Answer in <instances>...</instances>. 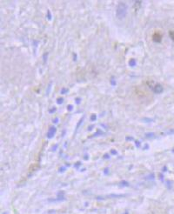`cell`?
Returning a JSON list of instances; mask_svg holds the SVG:
<instances>
[{
	"label": "cell",
	"instance_id": "cell-2",
	"mask_svg": "<svg viewBox=\"0 0 174 214\" xmlns=\"http://www.w3.org/2000/svg\"><path fill=\"white\" fill-rule=\"evenodd\" d=\"M169 36H170L171 39L172 40V41H174V32L173 30H170V32H169Z\"/></svg>",
	"mask_w": 174,
	"mask_h": 214
},
{
	"label": "cell",
	"instance_id": "cell-1",
	"mask_svg": "<svg viewBox=\"0 0 174 214\" xmlns=\"http://www.w3.org/2000/svg\"><path fill=\"white\" fill-rule=\"evenodd\" d=\"M152 40L156 43H160L162 41V39H163V33H162L160 30H157L152 33Z\"/></svg>",
	"mask_w": 174,
	"mask_h": 214
}]
</instances>
